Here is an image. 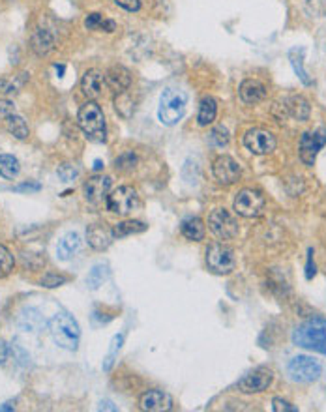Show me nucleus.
I'll list each match as a JSON object with an SVG mask.
<instances>
[{
	"label": "nucleus",
	"instance_id": "f704fd0d",
	"mask_svg": "<svg viewBox=\"0 0 326 412\" xmlns=\"http://www.w3.org/2000/svg\"><path fill=\"white\" fill-rule=\"evenodd\" d=\"M182 176L186 182L190 184H197L199 180V165L197 162H193V160H188V162L184 163L182 167Z\"/></svg>",
	"mask_w": 326,
	"mask_h": 412
},
{
	"label": "nucleus",
	"instance_id": "a18cd8bd",
	"mask_svg": "<svg viewBox=\"0 0 326 412\" xmlns=\"http://www.w3.org/2000/svg\"><path fill=\"white\" fill-rule=\"evenodd\" d=\"M313 259V250H309V257H307V270H306V277L307 279H312L315 276V264L312 263Z\"/></svg>",
	"mask_w": 326,
	"mask_h": 412
},
{
	"label": "nucleus",
	"instance_id": "c03bdc74",
	"mask_svg": "<svg viewBox=\"0 0 326 412\" xmlns=\"http://www.w3.org/2000/svg\"><path fill=\"white\" fill-rule=\"evenodd\" d=\"M10 352H12V349L4 341H0V365L6 364V360L10 358Z\"/></svg>",
	"mask_w": 326,
	"mask_h": 412
},
{
	"label": "nucleus",
	"instance_id": "9d476101",
	"mask_svg": "<svg viewBox=\"0 0 326 412\" xmlns=\"http://www.w3.org/2000/svg\"><path fill=\"white\" fill-rule=\"evenodd\" d=\"M265 208V197L255 189H242L235 199V210L242 217H257Z\"/></svg>",
	"mask_w": 326,
	"mask_h": 412
},
{
	"label": "nucleus",
	"instance_id": "20e7f679",
	"mask_svg": "<svg viewBox=\"0 0 326 412\" xmlns=\"http://www.w3.org/2000/svg\"><path fill=\"white\" fill-rule=\"evenodd\" d=\"M188 103V96L184 90L178 88H165L160 96V107H157V118L165 126H175L184 116Z\"/></svg>",
	"mask_w": 326,
	"mask_h": 412
},
{
	"label": "nucleus",
	"instance_id": "f257e3e1",
	"mask_svg": "<svg viewBox=\"0 0 326 412\" xmlns=\"http://www.w3.org/2000/svg\"><path fill=\"white\" fill-rule=\"evenodd\" d=\"M292 341L302 349L326 354V318L313 317L296 326V330L292 334Z\"/></svg>",
	"mask_w": 326,
	"mask_h": 412
},
{
	"label": "nucleus",
	"instance_id": "e433bc0d",
	"mask_svg": "<svg viewBox=\"0 0 326 412\" xmlns=\"http://www.w3.org/2000/svg\"><path fill=\"white\" fill-rule=\"evenodd\" d=\"M210 142L216 144V147H227L229 142V131L225 126H216V128L210 131Z\"/></svg>",
	"mask_w": 326,
	"mask_h": 412
},
{
	"label": "nucleus",
	"instance_id": "4c0bfd02",
	"mask_svg": "<svg viewBox=\"0 0 326 412\" xmlns=\"http://www.w3.org/2000/svg\"><path fill=\"white\" fill-rule=\"evenodd\" d=\"M56 175H58V178H61L62 182H74L75 178L79 176V171L75 169L74 165H69V163H62L61 167L56 169Z\"/></svg>",
	"mask_w": 326,
	"mask_h": 412
},
{
	"label": "nucleus",
	"instance_id": "58836bf2",
	"mask_svg": "<svg viewBox=\"0 0 326 412\" xmlns=\"http://www.w3.org/2000/svg\"><path fill=\"white\" fill-rule=\"evenodd\" d=\"M135 163H137V158L131 152H126V154H122L118 160H116V169L120 171H131L135 169Z\"/></svg>",
	"mask_w": 326,
	"mask_h": 412
},
{
	"label": "nucleus",
	"instance_id": "39448f33",
	"mask_svg": "<svg viewBox=\"0 0 326 412\" xmlns=\"http://www.w3.org/2000/svg\"><path fill=\"white\" fill-rule=\"evenodd\" d=\"M206 266L217 276H227L235 270V251L225 243H212L206 250Z\"/></svg>",
	"mask_w": 326,
	"mask_h": 412
},
{
	"label": "nucleus",
	"instance_id": "f03ea898",
	"mask_svg": "<svg viewBox=\"0 0 326 412\" xmlns=\"http://www.w3.org/2000/svg\"><path fill=\"white\" fill-rule=\"evenodd\" d=\"M49 332L53 336V341L61 349L66 351H75L77 345H79V338H81V330L79 325L69 313H56L51 321H49Z\"/></svg>",
	"mask_w": 326,
	"mask_h": 412
},
{
	"label": "nucleus",
	"instance_id": "6ab92c4d",
	"mask_svg": "<svg viewBox=\"0 0 326 412\" xmlns=\"http://www.w3.org/2000/svg\"><path fill=\"white\" fill-rule=\"evenodd\" d=\"M266 96V87L257 79H246L240 85V100L248 105H255V103L263 102Z\"/></svg>",
	"mask_w": 326,
	"mask_h": 412
},
{
	"label": "nucleus",
	"instance_id": "f8f14e48",
	"mask_svg": "<svg viewBox=\"0 0 326 412\" xmlns=\"http://www.w3.org/2000/svg\"><path fill=\"white\" fill-rule=\"evenodd\" d=\"M272 382V371L265 369V367H259L253 369L252 373H248L244 378H240L238 382V390L244 393H259L265 392L266 388Z\"/></svg>",
	"mask_w": 326,
	"mask_h": 412
},
{
	"label": "nucleus",
	"instance_id": "2eb2a0df",
	"mask_svg": "<svg viewBox=\"0 0 326 412\" xmlns=\"http://www.w3.org/2000/svg\"><path fill=\"white\" fill-rule=\"evenodd\" d=\"M105 83L107 87L115 92V94H120V92H126L131 85V75L124 66H113V68L107 69L105 74Z\"/></svg>",
	"mask_w": 326,
	"mask_h": 412
},
{
	"label": "nucleus",
	"instance_id": "6e6552de",
	"mask_svg": "<svg viewBox=\"0 0 326 412\" xmlns=\"http://www.w3.org/2000/svg\"><path fill=\"white\" fill-rule=\"evenodd\" d=\"M137 204H139V197L131 186H120L111 195H107V208L118 216H128Z\"/></svg>",
	"mask_w": 326,
	"mask_h": 412
},
{
	"label": "nucleus",
	"instance_id": "37998d69",
	"mask_svg": "<svg viewBox=\"0 0 326 412\" xmlns=\"http://www.w3.org/2000/svg\"><path fill=\"white\" fill-rule=\"evenodd\" d=\"M116 6L124 8L126 12H137L141 4H143V0H115Z\"/></svg>",
	"mask_w": 326,
	"mask_h": 412
},
{
	"label": "nucleus",
	"instance_id": "49530a36",
	"mask_svg": "<svg viewBox=\"0 0 326 412\" xmlns=\"http://www.w3.org/2000/svg\"><path fill=\"white\" fill-rule=\"evenodd\" d=\"M40 189V184H21L15 188V191H38Z\"/></svg>",
	"mask_w": 326,
	"mask_h": 412
},
{
	"label": "nucleus",
	"instance_id": "8fccbe9b",
	"mask_svg": "<svg viewBox=\"0 0 326 412\" xmlns=\"http://www.w3.org/2000/svg\"><path fill=\"white\" fill-rule=\"evenodd\" d=\"M54 69L58 72V77H62V74H64V66H54Z\"/></svg>",
	"mask_w": 326,
	"mask_h": 412
},
{
	"label": "nucleus",
	"instance_id": "a211bd4d",
	"mask_svg": "<svg viewBox=\"0 0 326 412\" xmlns=\"http://www.w3.org/2000/svg\"><path fill=\"white\" fill-rule=\"evenodd\" d=\"M113 238H115L113 237V230H109L102 224L90 225L89 229H87V240H89L90 248H94L98 251L107 250L111 242H113Z\"/></svg>",
	"mask_w": 326,
	"mask_h": 412
},
{
	"label": "nucleus",
	"instance_id": "4be33fe9",
	"mask_svg": "<svg viewBox=\"0 0 326 412\" xmlns=\"http://www.w3.org/2000/svg\"><path fill=\"white\" fill-rule=\"evenodd\" d=\"M283 115H291L294 116L296 120L300 122H306L309 118V103L307 100H304L302 96H291V98H287L283 105Z\"/></svg>",
	"mask_w": 326,
	"mask_h": 412
},
{
	"label": "nucleus",
	"instance_id": "ea45409f",
	"mask_svg": "<svg viewBox=\"0 0 326 412\" xmlns=\"http://www.w3.org/2000/svg\"><path fill=\"white\" fill-rule=\"evenodd\" d=\"M62 283H66V277L64 276H56V274H47L41 279V285L47 287V289H54V287H61Z\"/></svg>",
	"mask_w": 326,
	"mask_h": 412
},
{
	"label": "nucleus",
	"instance_id": "c85d7f7f",
	"mask_svg": "<svg viewBox=\"0 0 326 412\" xmlns=\"http://www.w3.org/2000/svg\"><path fill=\"white\" fill-rule=\"evenodd\" d=\"M85 27L89 30H103V32H115L116 23L111 19H103L100 14H90L85 19Z\"/></svg>",
	"mask_w": 326,
	"mask_h": 412
},
{
	"label": "nucleus",
	"instance_id": "a878e982",
	"mask_svg": "<svg viewBox=\"0 0 326 412\" xmlns=\"http://www.w3.org/2000/svg\"><path fill=\"white\" fill-rule=\"evenodd\" d=\"M109 277V266L103 263H98L92 266V270L89 272V276H87V285H89L92 291L96 289H100L105 281H107Z\"/></svg>",
	"mask_w": 326,
	"mask_h": 412
},
{
	"label": "nucleus",
	"instance_id": "9b49d317",
	"mask_svg": "<svg viewBox=\"0 0 326 412\" xmlns=\"http://www.w3.org/2000/svg\"><path fill=\"white\" fill-rule=\"evenodd\" d=\"M244 144L246 149L250 150V152H253V154L265 155L276 150V137L272 135L270 131H266V129L255 128L250 129V131L246 133Z\"/></svg>",
	"mask_w": 326,
	"mask_h": 412
},
{
	"label": "nucleus",
	"instance_id": "b1692460",
	"mask_svg": "<svg viewBox=\"0 0 326 412\" xmlns=\"http://www.w3.org/2000/svg\"><path fill=\"white\" fill-rule=\"evenodd\" d=\"M180 230L182 235L188 240H193V242H201L204 238V224L203 219L199 217H186L180 225Z\"/></svg>",
	"mask_w": 326,
	"mask_h": 412
},
{
	"label": "nucleus",
	"instance_id": "7ed1b4c3",
	"mask_svg": "<svg viewBox=\"0 0 326 412\" xmlns=\"http://www.w3.org/2000/svg\"><path fill=\"white\" fill-rule=\"evenodd\" d=\"M77 124L85 133V137L92 142H105L107 131H105V116L100 105L94 102H87L79 109Z\"/></svg>",
	"mask_w": 326,
	"mask_h": 412
},
{
	"label": "nucleus",
	"instance_id": "09e8293b",
	"mask_svg": "<svg viewBox=\"0 0 326 412\" xmlns=\"http://www.w3.org/2000/svg\"><path fill=\"white\" fill-rule=\"evenodd\" d=\"M15 406H14V403H12V401H10V403H4V405H0V412L2 411H14Z\"/></svg>",
	"mask_w": 326,
	"mask_h": 412
},
{
	"label": "nucleus",
	"instance_id": "393cba45",
	"mask_svg": "<svg viewBox=\"0 0 326 412\" xmlns=\"http://www.w3.org/2000/svg\"><path fill=\"white\" fill-rule=\"evenodd\" d=\"M217 115V103L216 100L212 98V96H204L203 100H201V105H199V115H197V122L199 126H208L214 122Z\"/></svg>",
	"mask_w": 326,
	"mask_h": 412
},
{
	"label": "nucleus",
	"instance_id": "ddd939ff",
	"mask_svg": "<svg viewBox=\"0 0 326 412\" xmlns=\"http://www.w3.org/2000/svg\"><path fill=\"white\" fill-rule=\"evenodd\" d=\"M212 173L216 176L219 184H235L240 178V165H238L231 155H219L214 165H212Z\"/></svg>",
	"mask_w": 326,
	"mask_h": 412
},
{
	"label": "nucleus",
	"instance_id": "cd10ccee",
	"mask_svg": "<svg viewBox=\"0 0 326 412\" xmlns=\"http://www.w3.org/2000/svg\"><path fill=\"white\" fill-rule=\"evenodd\" d=\"M6 129L12 133V135L15 137V139H19V141H23V139H27L28 137V126L27 122H25V118L19 115H12L6 118Z\"/></svg>",
	"mask_w": 326,
	"mask_h": 412
},
{
	"label": "nucleus",
	"instance_id": "4468645a",
	"mask_svg": "<svg viewBox=\"0 0 326 412\" xmlns=\"http://www.w3.org/2000/svg\"><path fill=\"white\" fill-rule=\"evenodd\" d=\"M111 176H100L96 175L89 178L87 182L83 184V191H85V199L89 203H100L103 197H107L109 188H111Z\"/></svg>",
	"mask_w": 326,
	"mask_h": 412
},
{
	"label": "nucleus",
	"instance_id": "79ce46f5",
	"mask_svg": "<svg viewBox=\"0 0 326 412\" xmlns=\"http://www.w3.org/2000/svg\"><path fill=\"white\" fill-rule=\"evenodd\" d=\"M272 409H274V412H296L298 411L296 406H292L291 403H287L285 399H281V398H274V401H272Z\"/></svg>",
	"mask_w": 326,
	"mask_h": 412
},
{
	"label": "nucleus",
	"instance_id": "dca6fc26",
	"mask_svg": "<svg viewBox=\"0 0 326 412\" xmlns=\"http://www.w3.org/2000/svg\"><path fill=\"white\" fill-rule=\"evenodd\" d=\"M171 406H173V401L162 390H150V392L143 393V398H141V409L143 411L163 412L171 411Z\"/></svg>",
	"mask_w": 326,
	"mask_h": 412
},
{
	"label": "nucleus",
	"instance_id": "7c9ffc66",
	"mask_svg": "<svg viewBox=\"0 0 326 412\" xmlns=\"http://www.w3.org/2000/svg\"><path fill=\"white\" fill-rule=\"evenodd\" d=\"M146 230V225L143 221H122V224H116L113 227V237L115 238H124L129 235H137V232H143Z\"/></svg>",
	"mask_w": 326,
	"mask_h": 412
},
{
	"label": "nucleus",
	"instance_id": "3c124183",
	"mask_svg": "<svg viewBox=\"0 0 326 412\" xmlns=\"http://www.w3.org/2000/svg\"><path fill=\"white\" fill-rule=\"evenodd\" d=\"M94 167H96V169H102V167H103V163H102V162H100V160H96V163H94Z\"/></svg>",
	"mask_w": 326,
	"mask_h": 412
},
{
	"label": "nucleus",
	"instance_id": "c9c22d12",
	"mask_svg": "<svg viewBox=\"0 0 326 412\" xmlns=\"http://www.w3.org/2000/svg\"><path fill=\"white\" fill-rule=\"evenodd\" d=\"M19 83L15 79H8V77H2L0 79V98H8V96H15L19 92Z\"/></svg>",
	"mask_w": 326,
	"mask_h": 412
},
{
	"label": "nucleus",
	"instance_id": "0eeeda50",
	"mask_svg": "<svg viewBox=\"0 0 326 412\" xmlns=\"http://www.w3.org/2000/svg\"><path fill=\"white\" fill-rule=\"evenodd\" d=\"M208 227L219 240H232L238 235V221L225 208L212 210L208 216Z\"/></svg>",
	"mask_w": 326,
	"mask_h": 412
},
{
	"label": "nucleus",
	"instance_id": "72a5a7b5",
	"mask_svg": "<svg viewBox=\"0 0 326 412\" xmlns=\"http://www.w3.org/2000/svg\"><path fill=\"white\" fill-rule=\"evenodd\" d=\"M14 270V255L8 251V248L0 246V277L8 276Z\"/></svg>",
	"mask_w": 326,
	"mask_h": 412
},
{
	"label": "nucleus",
	"instance_id": "bb28decb",
	"mask_svg": "<svg viewBox=\"0 0 326 412\" xmlns=\"http://www.w3.org/2000/svg\"><path fill=\"white\" fill-rule=\"evenodd\" d=\"M19 162L17 158L10 154H0V176L6 180H14L15 176L19 175Z\"/></svg>",
	"mask_w": 326,
	"mask_h": 412
},
{
	"label": "nucleus",
	"instance_id": "f3484780",
	"mask_svg": "<svg viewBox=\"0 0 326 412\" xmlns=\"http://www.w3.org/2000/svg\"><path fill=\"white\" fill-rule=\"evenodd\" d=\"M17 325L23 332H30V334H40L43 328H45V318L41 315L40 311L36 310V307H25V310L21 311L19 321H17Z\"/></svg>",
	"mask_w": 326,
	"mask_h": 412
},
{
	"label": "nucleus",
	"instance_id": "423d86ee",
	"mask_svg": "<svg viewBox=\"0 0 326 412\" xmlns=\"http://www.w3.org/2000/svg\"><path fill=\"white\" fill-rule=\"evenodd\" d=\"M287 371L294 382H313L320 377L323 365L319 360L312 358V356H294L289 362Z\"/></svg>",
	"mask_w": 326,
	"mask_h": 412
},
{
	"label": "nucleus",
	"instance_id": "a19ab883",
	"mask_svg": "<svg viewBox=\"0 0 326 412\" xmlns=\"http://www.w3.org/2000/svg\"><path fill=\"white\" fill-rule=\"evenodd\" d=\"M15 115L14 102H10L6 98H0V120H6L8 116Z\"/></svg>",
	"mask_w": 326,
	"mask_h": 412
},
{
	"label": "nucleus",
	"instance_id": "473e14b6",
	"mask_svg": "<svg viewBox=\"0 0 326 412\" xmlns=\"http://www.w3.org/2000/svg\"><path fill=\"white\" fill-rule=\"evenodd\" d=\"M122 343H124L122 334H118V336H115V338H113V341H111V347H109L107 356H105V362H103V369H105V371H109V369H111V365H113V362H115L116 352L120 351Z\"/></svg>",
	"mask_w": 326,
	"mask_h": 412
},
{
	"label": "nucleus",
	"instance_id": "aec40b11",
	"mask_svg": "<svg viewBox=\"0 0 326 412\" xmlns=\"http://www.w3.org/2000/svg\"><path fill=\"white\" fill-rule=\"evenodd\" d=\"M83 240L77 232H68L61 238V242L56 246V257L61 261H69L81 251Z\"/></svg>",
	"mask_w": 326,
	"mask_h": 412
},
{
	"label": "nucleus",
	"instance_id": "2f4dec72",
	"mask_svg": "<svg viewBox=\"0 0 326 412\" xmlns=\"http://www.w3.org/2000/svg\"><path fill=\"white\" fill-rule=\"evenodd\" d=\"M115 109L118 115L124 116V118H129L135 113V102H133V98L128 92H120L115 98Z\"/></svg>",
	"mask_w": 326,
	"mask_h": 412
},
{
	"label": "nucleus",
	"instance_id": "412c9836",
	"mask_svg": "<svg viewBox=\"0 0 326 412\" xmlns=\"http://www.w3.org/2000/svg\"><path fill=\"white\" fill-rule=\"evenodd\" d=\"M103 75L102 72H98V69H89L87 74L83 75L81 79V90L83 94L90 98V100H96V98H100L102 94V88H103Z\"/></svg>",
	"mask_w": 326,
	"mask_h": 412
},
{
	"label": "nucleus",
	"instance_id": "de8ad7c7",
	"mask_svg": "<svg viewBox=\"0 0 326 412\" xmlns=\"http://www.w3.org/2000/svg\"><path fill=\"white\" fill-rule=\"evenodd\" d=\"M100 411H116V406H113L111 401H102L100 403Z\"/></svg>",
	"mask_w": 326,
	"mask_h": 412
},
{
	"label": "nucleus",
	"instance_id": "1a4fd4ad",
	"mask_svg": "<svg viewBox=\"0 0 326 412\" xmlns=\"http://www.w3.org/2000/svg\"><path fill=\"white\" fill-rule=\"evenodd\" d=\"M326 144V128H319L315 131H306L300 139V160L306 163L307 167H312L319 150Z\"/></svg>",
	"mask_w": 326,
	"mask_h": 412
},
{
	"label": "nucleus",
	"instance_id": "5701e85b",
	"mask_svg": "<svg viewBox=\"0 0 326 412\" xmlns=\"http://www.w3.org/2000/svg\"><path fill=\"white\" fill-rule=\"evenodd\" d=\"M30 47L38 56H45L54 47V36L45 28H36L34 34L30 38Z\"/></svg>",
	"mask_w": 326,
	"mask_h": 412
},
{
	"label": "nucleus",
	"instance_id": "c756f323",
	"mask_svg": "<svg viewBox=\"0 0 326 412\" xmlns=\"http://www.w3.org/2000/svg\"><path fill=\"white\" fill-rule=\"evenodd\" d=\"M304 49H292L291 51V64H292V68H294V74L298 75V79L304 85H312V79H309V75H307V72L304 69Z\"/></svg>",
	"mask_w": 326,
	"mask_h": 412
}]
</instances>
